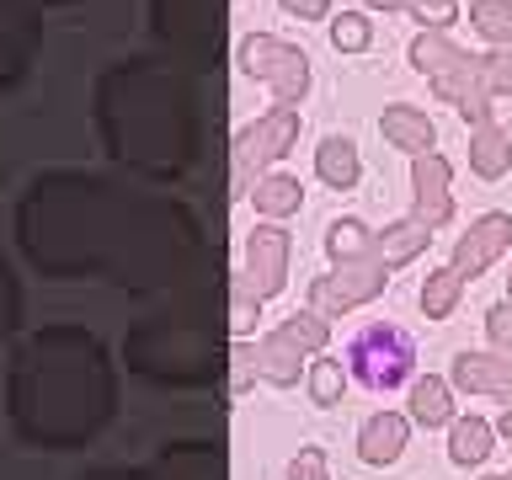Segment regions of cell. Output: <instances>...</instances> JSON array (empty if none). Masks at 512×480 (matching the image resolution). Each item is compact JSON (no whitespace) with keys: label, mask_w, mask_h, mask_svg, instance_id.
<instances>
[{"label":"cell","mask_w":512,"mask_h":480,"mask_svg":"<svg viewBox=\"0 0 512 480\" xmlns=\"http://www.w3.org/2000/svg\"><path fill=\"white\" fill-rule=\"evenodd\" d=\"M406 443H411V416H400V411L363 416V427H358V459L363 464L384 470V464H395L400 454H406Z\"/></svg>","instance_id":"11"},{"label":"cell","mask_w":512,"mask_h":480,"mask_svg":"<svg viewBox=\"0 0 512 480\" xmlns=\"http://www.w3.org/2000/svg\"><path fill=\"white\" fill-rule=\"evenodd\" d=\"M486 480H512V470H502V475H486Z\"/></svg>","instance_id":"30"},{"label":"cell","mask_w":512,"mask_h":480,"mask_svg":"<svg viewBox=\"0 0 512 480\" xmlns=\"http://www.w3.org/2000/svg\"><path fill=\"white\" fill-rule=\"evenodd\" d=\"M406 416H411V422H422V427H448V422H454V384H448L443 374L411 379Z\"/></svg>","instance_id":"14"},{"label":"cell","mask_w":512,"mask_h":480,"mask_svg":"<svg viewBox=\"0 0 512 480\" xmlns=\"http://www.w3.org/2000/svg\"><path fill=\"white\" fill-rule=\"evenodd\" d=\"M299 139V107H267L235 134V192H251L272 160H283Z\"/></svg>","instance_id":"6"},{"label":"cell","mask_w":512,"mask_h":480,"mask_svg":"<svg viewBox=\"0 0 512 480\" xmlns=\"http://www.w3.org/2000/svg\"><path fill=\"white\" fill-rule=\"evenodd\" d=\"M427 240H432V230H427L422 219H411V214H406V219L384 224V235L374 240V246H379L384 262H390V272H395V267H406L411 256H422V251H427Z\"/></svg>","instance_id":"18"},{"label":"cell","mask_w":512,"mask_h":480,"mask_svg":"<svg viewBox=\"0 0 512 480\" xmlns=\"http://www.w3.org/2000/svg\"><path fill=\"white\" fill-rule=\"evenodd\" d=\"M470 27L491 48H512V0H475V6H470Z\"/></svg>","instance_id":"21"},{"label":"cell","mask_w":512,"mask_h":480,"mask_svg":"<svg viewBox=\"0 0 512 480\" xmlns=\"http://www.w3.org/2000/svg\"><path fill=\"white\" fill-rule=\"evenodd\" d=\"M347 374L363 384V390H400L416 374V342L406 326L395 320H368V326L347 342Z\"/></svg>","instance_id":"2"},{"label":"cell","mask_w":512,"mask_h":480,"mask_svg":"<svg viewBox=\"0 0 512 480\" xmlns=\"http://www.w3.org/2000/svg\"><path fill=\"white\" fill-rule=\"evenodd\" d=\"M486 336H491L496 352H507V358H512V299H502V304H491V310H486Z\"/></svg>","instance_id":"25"},{"label":"cell","mask_w":512,"mask_h":480,"mask_svg":"<svg viewBox=\"0 0 512 480\" xmlns=\"http://www.w3.org/2000/svg\"><path fill=\"white\" fill-rule=\"evenodd\" d=\"M288 16H299V22H320V16L331 11V0H278Z\"/></svg>","instance_id":"27"},{"label":"cell","mask_w":512,"mask_h":480,"mask_svg":"<svg viewBox=\"0 0 512 480\" xmlns=\"http://www.w3.org/2000/svg\"><path fill=\"white\" fill-rule=\"evenodd\" d=\"M342 384H347V374H342L336 358H315L310 363V400L315 406H336V400H342Z\"/></svg>","instance_id":"22"},{"label":"cell","mask_w":512,"mask_h":480,"mask_svg":"<svg viewBox=\"0 0 512 480\" xmlns=\"http://www.w3.org/2000/svg\"><path fill=\"white\" fill-rule=\"evenodd\" d=\"M454 166L432 150V155H416L411 160V192H416V208H411V219H422L427 230H438V224L454 219Z\"/></svg>","instance_id":"9"},{"label":"cell","mask_w":512,"mask_h":480,"mask_svg":"<svg viewBox=\"0 0 512 480\" xmlns=\"http://www.w3.org/2000/svg\"><path fill=\"white\" fill-rule=\"evenodd\" d=\"M379 134L390 139L395 150H406L411 160L438 150V128H432V118H427V112H416V107H384L379 112Z\"/></svg>","instance_id":"12"},{"label":"cell","mask_w":512,"mask_h":480,"mask_svg":"<svg viewBox=\"0 0 512 480\" xmlns=\"http://www.w3.org/2000/svg\"><path fill=\"white\" fill-rule=\"evenodd\" d=\"M507 240H512V214H502V208H491V214H480L470 230H464L459 240H454V256H448V267L459 272L464 283L470 278H480L496 256L507 251Z\"/></svg>","instance_id":"8"},{"label":"cell","mask_w":512,"mask_h":480,"mask_svg":"<svg viewBox=\"0 0 512 480\" xmlns=\"http://www.w3.org/2000/svg\"><path fill=\"white\" fill-rule=\"evenodd\" d=\"M363 6H368V11H411L416 0H363Z\"/></svg>","instance_id":"28"},{"label":"cell","mask_w":512,"mask_h":480,"mask_svg":"<svg viewBox=\"0 0 512 480\" xmlns=\"http://www.w3.org/2000/svg\"><path fill=\"white\" fill-rule=\"evenodd\" d=\"M315 176L336 192H352L363 182V160H358V144H352L347 134H331L315 144Z\"/></svg>","instance_id":"13"},{"label":"cell","mask_w":512,"mask_h":480,"mask_svg":"<svg viewBox=\"0 0 512 480\" xmlns=\"http://www.w3.org/2000/svg\"><path fill=\"white\" fill-rule=\"evenodd\" d=\"M448 384L464 395H491V400H507L512 406V358L507 352H454Z\"/></svg>","instance_id":"10"},{"label":"cell","mask_w":512,"mask_h":480,"mask_svg":"<svg viewBox=\"0 0 512 480\" xmlns=\"http://www.w3.org/2000/svg\"><path fill=\"white\" fill-rule=\"evenodd\" d=\"M411 64L432 80V91H438L470 128L496 123L491 118V91H486V80H480V54L459 48L448 32H416L411 38Z\"/></svg>","instance_id":"1"},{"label":"cell","mask_w":512,"mask_h":480,"mask_svg":"<svg viewBox=\"0 0 512 480\" xmlns=\"http://www.w3.org/2000/svg\"><path fill=\"white\" fill-rule=\"evenodd\" d=\"M240 70L262 80V86L278 96V107H299L304 91H310V59H304V48L272 38V32L240 38Z\"/></svg>","instance_id":"5"},{"label":"cell","mask_w":512,"mask_h":480,"mask_svg":"<svg viewBox=\"0 0 512 480\" xmlns=\"http://www.w3.org/2000/svg\"><path fill=\"white\" fill-rule=\"evenodd\" d=\"M496 448V427L486 416H454L448 422V459L464 464V470H475V464H486Z\"/></svg>","instance_id":"16"},{"label":"cell","mask_w":512,"mask_h":480,"mask_svg":"<svg viewBox=\"0 0 512 480\" xmlns=\"http://www.w3.org/2000/svg\"><path fill=\"white\" fill-rule=\"evenodd\" d=\"M470 166L480 182H502L512 171V134L502 123H480L470 128Z\"/></svg>","instance_id":"15"},{"label":"cell","mask_w":512,"mask_h":480,"mask_svg":"<svg viewBox=\"0 0 512 480\" xmlns=\"http://www.w3.org/2000/svg\"><path fill=\"white\" fill-rule=\"evenodd\" d=\"M459 294H464V278L454 267H432L427 283H422V315L427 320H448L459 310Z\"/></svg>","instance_id":"20"},{"label":"cell","mask_w":512,"mask_h":480,"mask_svg":"<svg viewBox=\"0 0 512 480\" xmlns=\"http://www.w3.org/2000/svg\"><path fill=\"white\" fill-rule=\"evenodd\" d=\"M374 240L379 235L368 230L363 219H352V214L326 224V256L331 262H363V256H374Z\"/></svg>","instance_id":"19"},{"label":"cell","mask_w":512,"mask_h":480,"mask_svg":"<svg viewBox=\"0 0 512 480\" xmlns=\"http://www.w3.org/2000/svg\"><path fill=\"white\" fill-rule=\"evenodd\" d=\"M251 203L262 219H288V214H299L304 187H299V176H288V171H267L262 182L251 187Z\"/></svg>","instance_id":"17"},{"label":"cell","mask_w":512,"mask_h":480,"mask_svg":"<svg viewBox=\"0 0 512 480\" xmlns=\"http://www.w3.org/2000/svg\"><path fill=\"white\" fill-rule=\"evenodd\" d=\"M496 438H507V443H512V406L502 411V422H496Z\"/></svg>","instance_id":"29"},{"label":"cell","mask_w":512,"mask_h":480,"mask_svg":"<svg viewBox=\"0 0 512 480\" xmlns=\"http://www.w3.org/2000/svg\"><path fill=\"white\" fill-rule=\"evenodd\" d=\"M288 480H331V470H326V454L310 443V448H299L294 454V464H288Z\"/></svg>","instance_id":"26"},{"label":"cell","mask_w":512,"mask_h":480,"mask_svg":"<svg viewBox=\"0 0 512 480\" xmlns=\"http://www.w3.org/2000/svg\"><path fill=\"white\" fill-rule=\"evenodd\" d=\"M368 38H374V27H368L363 11H342V16L331 22V43L342 48V54H363Z\"/></svg>","instance_id":"23"},{"label":"cell","mask_w":512,"mask_h":480,"mask_svg":"<svg viewBox=\"0 0 512 480\" xmlns=\"http://www.w3.org/2000/svg\"><path fill=\"white\" fill-rule=\"evenodd\" d=\"M507 299H512V272H507Z\"/></svg>","instance_id":"31"},{"label":"cell","mask_w":512,"mask_h":480,"mask_svg":"<svg viewBox=\"0 0 512 480\" xmlns=\"http://www.w3.org/2000/svg\"><path fill=\"white\" fill-rule=\"evenodd\" d=\"M288 283V230L283 224H256L246 240V267L235 278V331H251V310L278 299Z\"/></svg>","instance_id":"3"},{"label":"cell","mask_w":512,"mask_h":480,"mask_svg":"<svg viewBox=\"0 0 512 480\" xmlns=\"http://www.w3.org/2000/svg\"><path fill=\"white\" fill-rule=\"evenodd\" d=\"M326 342H331V320L315 315V310H299V315H288L278 331H267L262 342H256L251 363H256V374L272 379V384H294L304 358H310V352H326Z\"/></svg>","instance_id":"4"},{"label":"cell","mask_w":512,"mask_h":480,"mask_svg":"<svg viewBox=\"0 0 512 480\" xmlns=\"http://www.w3.org/2000/svg\"><path fill=\"white\" fill-rule=\"evenodd\" d=\"M384 283H390V262H384L379 246H374V256H363V262H336L331 272H320L310 283V310L331 320L342 310H358V304L379 299Z\"/></svg>","instance_id":"7"},{"label":"cell","mask_w":512,"mask_h":480,"mask_svg":"<svg viewBox=\"0 0 512 480\" xmlns=\"http://www.w3.org/2000/svg\"><path fill=\"white\" fill-rule=\"evenodd\" d=\"M480 80H486L491 102H496V96H512V48H496V54H480Z\"/></svg>","instance_id":"24"}]
</instances>
